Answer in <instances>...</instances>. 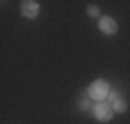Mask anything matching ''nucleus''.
<instances>
[{"instance_id": "nucleus-2", "label": "nucleus", "mask_w": 130, "mask_h": 124, "mask_svg": "<svg viewBox=\"0 0 130 124\" xmlns=\"http://www.w3.org/2000/svg\"><path fill=\"white\" fill-rule=\"evenodd\" d=\"M113 107H111V103L107 101H97L95 105H93V116H95V120H99V122H109L111 118H113Z\"/></svg>"}, {"instance_id": "nucleus-5", "label": "nucleus", "mask_w": 130, "mask_h": 124, "mask_svg": "<svg viewBox=\"0 0 130 124\" xmlns=\"http://www.w3.org/2000/svg\"><path fill=\"white\" fill-rule=\"evenodd\" d=\"M111 107H113V112H116V114H124V112L128 110V103H126V99H122V97H118L116 101L111 103Z\"/></svg>"}, {"instance_id": "nucleus-6", "label": "nucleus", "mask_w": 130, "mask_h": 124, "mask_svg": "<svg viewBox=\"0 0 130 124\" xmlns=\"http://www.w3.org/2000/svg\"><path fill=\"white\" fill-rule=\"evenodd\" d=\"M87 14L89 17H99V6L97 4H89L87 6Z\"/></svg>"}, {"instance_id": "nucleus-8", "label": "nucleus", "mask_w": 130, "mask_h": 124, "mask_svg": "<svg viewBox=\"0 0 130 124\" xmlns=\"http://www.w3.org/2000/svg\"><path fill=\"white\" fill-rule=\"evenodd\" d=\"M78 107H80V110H89V101H87V99H83V101L78 103Z\"/></svg>"}, {"instance_id": "nucleus-7", "label": "nucleus", "mask_w": 130, "mask_h": 124, "mask_svg": "<svg viewBox=\"0 0 130 124\" xmlns=\"http://www.w3.org/2000/svg\"><path fill=\"white\" fill-rule=\"evenodd\" d=\"M118 97H120V95H118V91H113V89L109 91V95H107V99H109V103H113V101H116Z\"/></svg>"}, {"instance_id": "nucleus-4", "label": "nucleus", "mask_w": 130, "mask_h": 124, "mask_svg": "<svg viewBox=\"0 0 130 124\" xmlns=\"http://www.w3.org/2000/svg\"><path fill=\"white\" fill-rule=\"evenodd\" d=\"M97 27H99V31H101V33H105V35H113V33L118 31V23H116V19L107 17V14L99 17V21H97Z\"/></svg>"}, {"instance_id": "nucleus-3", "label": "nucleus", "mask_w": 130, "mask_h": 124, "mask_svg": "<svg viewBox=\"0 0 130 124\" xmlns=\"http://www.w3.org/2000/svg\"><path fill=\"white\" fill-rule=\"evenodd\" d=\"M21 14L25 19H37V14H39V2L37 0H23L21 2Z\"/></svg>"}, {"instance_id": "nucleus-1", "label": "nucleus", "mask_w": 130, "mask_h": 124, "mask_svg": "<svg viewBox=\"0 0 130 124\" xmlns=\"http://www.w3.org/2000/svg\"><path fill=\"white\" fill-rule=\"evenodd\" d=\"M109 83L105 79H95L89 87H87V95L93 99V101H103L107 95H109Z\"/></svg>"}]
</instances>
